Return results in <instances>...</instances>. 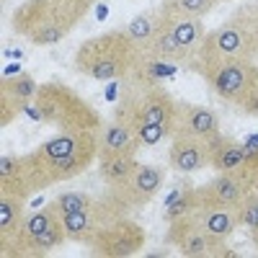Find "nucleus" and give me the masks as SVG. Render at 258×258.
Here are the masks:
<instances>
[{
	"label": "nucleus",
	"mask_w": 258,
	"mask_h": 258,
	"mask_svg": "<svg viewBox=\"0 0 258 258\" xmlns=\"http://www.w3.org/2000/svg\"><path fill=\"white\" fill-rule=\"evenodd\" d=\"M238 222L250 227V230H258V204L255 202H245L238 209Z\"/></svg>",
	"instance_id": "nucleus-23"
},
{
	"label": "nucleus",
	"mask_w": 258,
	"mask_h": 258,
	"mask_svg": "<svg viewBox=\"0 0 258 258\" xmlns=\"http://www.w3.org/2000/svg\"><path fill=\"white\" fill-rule=\"evenodd\" d=\"M54 220H59V214H57L54 204H49L47 209H41V212H34L29 220L21 222V235H24V240H26V243L34 240L36 235H41V232H44Z\"/></svg>",
	"instance_id": "nucleus-14"
},
{
	"label": "nucleus",
	"mask_w": 258,
	"mask_h": 258,
	"mask_svg": "<svg viewBox=\"0 0 258 258\" xmlns=\"http://www.w3.org/2000/svg\"><path fill=\"white\" fill-rule=\"evenodd\" d=\"M135 170H137V163L132 155H114V158L101 160V173L109 183H126Z\"/></svg>",
	"instance_id": "nucleus-12"
},
{
	"label": "nucleus",
	"mask_w": 258,
	"mask_h": 258,
	"mask_svg": "<svg viewBox=\"0 0 258 258\" xmlns=\"http://www.w3.org/2000/svg\"><path fill=\"white\" fill-rule=\"evenodd\" d=\"M21 225V202L16 197H3L0 202V232L8 235Z\"/></svg>",
	"instance_id": "nucleus-17"
},
{
	"label": "nucleus",
	"mask_w": 258,
	"mask_h": 258,
	"mask_svg": "<svg viewBox=\"0 0 258 258\" xmlns=\"http://www.w3.org/2000/svg\"><path fill=\"white\" fill-rule=\"evenodd\" d=\"M163 18H165V24L170 26V31L176 34V39H178V44L188 52L191 47H197L199 41L204 39V29H202V24L194 16H186V13H168V11H163Z\"/></svg>",
	"instance_id": "nucleus-9"
},
{
	"label": "nucleus",
	"mask_w": 258,
	"mask_h": 258,
	"mask_svg": "<svg viewBox=\"0 0 258 258\" xmlns=\"http://www.w3.org/2000/svg\"><path fill=\"white\" fill-rule=\"evenodd\" d=\"M21 170V165H18V160L16 158H11V155H3L0 158V178H8V176H16Z\"/></svg>",
	"instance_id": "nucleus-24"
},
{
	"label": "nucleus",
	"mask_w": 258,
	"mask_h": 258,
	"mask_svg": "<svg viewBox=\"0 0 258 258\" xmlns=\"http://www.w3.org/2000/svg\"><path fill=\"white\" fill-rule=\"evenodd\" d=\"M209 194H212V199L220 202V204L240 207L243 199H245V186H243L240 178H235V176L225 173V176H220L217 181L209 186Z\"/></svg>",
	"instance_id": "nucleus-11"
},
{
	"label": "nucleus",
	"mask_w": 258,
	"mask_h": 258,
	"mask_svg": "<svg viewBox=\"0 0 258 258\" xmlns=\"http://www.w3.org/2000/svg\"><path fill=\"white\" fill-rule=\"evenodd\" d=\"M142 240V230L137 225H111L101 232V248L106 255H132Z\"/></svg>",
	"instance_id": "nucleus-7"
},
{
	"label": "nucleus",
	"mask_w": 258,
	"mask_h": 258,
	"mask_svg": "<svg viewBox=\"0 0 258 258\" xmlns=\"http://www.w3.org/2000/svg\"><path fill=\"white\" fill-rule=\"evenodd\" d=\"M155 29H158V18L153 21L147 16H140V18H135L132 24L126 26V36L132 41H150L153 34H155Z\"/></svg>",
	"instance_id": "nucleus-19"
},
{
	"label": "nucleus",
	"mask_w": 258,
	"mask_h": 258,
	"mask_svg": "<svg viewBox=\"0 0 258 258\" xmlns=\"http://www.w3.org/2000/svg\"><path fill=\"white\" fill-rule=\"evenodd\" d=\"M197 204H199V194H194V191H188V188H181V191H176V194H170V199H168V209H165V214H168V220H183L186 214H191L194 209H197Z\"/></svg>",
	"instance_id": "nucleus-15"
},
{
	"label": "nucleus",
	"mask_w": 258,
	"mask_h": 258,
	"mask_svg": "<svg viewBox=\"0 0 258 258\" xmlns=\"http://www.w3.org/2000/svg\"><path fill=\"white\" fill-rule=\"evenodd\" d=\"M214 0H173V6L178 13H186V16H194V18H199L202 13H207L212 8Z\"/></svg>",
	"instance_id": "nucleus-22"
},
{
	"label": "nucleus",
	"mask_w": 258,
	"mask_h": 258,
	"mask_svg": "<svg viewBox=\"0 0 258 258\" xmlns=\"http://www.w3.org/2000/svg\"><path fill=\"white\" fill-rule=\"evenodd\" d=\"M91 197L88 194H83V191H64L57 197L54 202V209L57 214H70V212H85V209H91Z\"/></svg>",
	"instance_id": "nucleus-16"
},
{
	"label": "nucleus",
	"mask_w": 258,
	"mask_h": 258,
	"mask_svg": "<svg viewBox=\"0 0 258 258\" xmlns=\"http://www.w3.org/2000/svg\"><path fill=\"white\" fill-rule=\"evenodd\" d=\"M135 41L126 36V31L106 34L101 39L88 41L80 54H78V68L96 80H111L119 78L124 70L132 68L135 54H132Z\"/></svg>",
	"instance_id": "nucleus-2"
},
{
	"label": "nucleus",
	"mask_w": 258,
	"mask_h": 258,
	"mask_svg": "<svg viewBox=\"0 0 258 258\" xmlns=\"http://www.w3.org/2000/svg\"><path fill=\"white\" fill-rule=\"evenodd\" d=\"M8 91H11V96L18 98V101H29V98L36 93V83H34V78L24 75V78L11 80V83H8Z\"/></svg>",
	"instance_id": "nucleus-20"
},
{
	"label": "nucleus",
	"mask_w": 258,
	"mask_h": 258,
	"mask_svg": "<svg viewBox=\"0 0 258 258\" xmlns=\"http://www.w3.org/2000/svg\"><path fill=\"white\" fill-rule=\"evenodd\" d=\"M59 222L64 227V232H68V238H88V235H93V220H91V209L85 212H70V214H59Z\"/></svg>",
	"instance_id": "nucleus-13"
},
{
	"label": "nucleus",
	"mask_w": 258,
	"mask_h": 258,
	"mask_svg": "<svg viewBox=\"0 0 258 258\" xmlns=\"http://www.w3.org/2000/svg\"><path fill=\"white\" fill-rule=\"evenodd\" d=\"M140 137H137V129L114 121L103 129V135L98 140V158H114V155H132V150L137 147Z\"/></svg>",
	"instance_id": "nucleus-6"
},
{
	"label": "nucleus",
	"mask_w": 258,
	"mask_h": 258,
	"mask_svg": "<svg viewBox=\"0 0 258 258\" xmlns=\"http://www.w3.org/2000/svg\"><path fill=\"white\" fill-rule=\"evenodd\" d=\"M209 83L212 91L227 101H243L248 91L258 83V70L245 59H227L220 64H209Z\"/></svg>",
	"instance_id": "nucleus-3"
},
{
	"label": "nucleus",
	"mask_w": 258,
	"mask_h": 258,
	"mask_svg": "<svg viewBox=\"0 0 258 258\" xmlns=\"http://www.w3.org/2000/svg\"><path fill=\"white\" fill-rule=\"evenodd\" d=\"M160 183H163V170L160 168H153V165H140L135 173H132V178L126 181L129 191H132V197L137 202L150 199L160 188Z\"/></svg>",
	"instance_id": "nucleus-10"
},
{
	"label": "nucleus",
	"mask_w": 258,
	"mask_h": 258,
	"mask_svg": "<svg viewBox=\"0 0 258 258\" xmlns=\"http://www.w3.org/2000/svg\"><path fill=\"white\" fill-rule=\"evenodd\" d=\"M240 106L248 111V114H253V116H258V83L253 85V88L248 91V96L240 101Z\"/></svg>",
	"instance_id": "nucleus-25"
},
{
	"label": "nucleus",
	"mask_w": 258,
	"mask_h": 258,
	"mask_svg": "<svg viewBox=\"0 0 258 258\" xmlns=\"http://www.w3.org/2000/svg\"><path fill=\"white\" fill-rule=\"evenodd\" d=\"M135 129H137V137L142 145H155L168 135V126H163V124H137Z\"/></svg>",
	"instance_id": "nucleus-21"
},
{
	"label": "nucleus",
	"mask_w": 258,
	"mask_h": 258,
	"mask_svg": "<svg viewBox=\"0 0 258 258\" xmlns=\"http://www.w3.org/2000/svg\"><path fill=\"white\" fill-rule=\"evenodd\" d=\"M64 238H68V232H64L62 222L54 220L41 235H36L34 240H29V248H34V250H49V248H57Z\"/></svg>",
	"instance_id": "nucleus-18"
},
{
	"label": "nucleus",
	"mask_w": 258,
	"mask_h": 258,
	"mask_svg": "<svg viewBox=\"0 0 258 258\" xmlns=\"http://www.w3.org/2000/svg\"><path fill=\"white\" fill-rule=\"evenodd\" d=\"M202 227L212 235L214 240H222L227 235L238 227V209L230 207V204H220V202H209L204 209V217H202Z\"/></svg>",
	"instance_id": "nucleus-8"
},
{
	"label": "nucleus",
	"mask_w": 258,
	"mask_h": 258,
	"mask_svg": "<svg viewBox=\"0 0 258 258\" xmlns=\"http://www.w3.org/2000/svg\"><path fill=\"white\" fill-rule=\"evenodd\" d=\"M173 121H178V129L176 135H188V137H199V140H207L212 135L220 132V119L214 111L204 109V106H188L178 114L176 109V116Z\"/></svg>",
	"instance_id": "nucleus-5"
},
{
	"label": "nucleus",
	"mask_w": 258,
	"mask_h": 258,
	"mask_svg": "<svg viewBox=\"0 0 258 258\" xmlns=\"http://www.w3.org/2000/svg\"><path fill=\"white\" fill-rule=\"evenodd\" d=\"M204 62L220 64L227 59H250L258 52V8H248L240 16L230 18L227 24L207 36L204 41Z\"/></svg>",
	"instance_id": "nucleus-1"
},
{
	"label": "nucleus",
	"mask_w": 258,
	"mask_h": 258,
	"mask_svg": "<svg viewBox=\"0 0 258 258\" xmlns=\"http://www.w3.org/2000/svg\"><path fill=\"white\" fill-rule=\"evenodd\" d=\"M170 165L181 173H194L204 165H209V147L207 140L188 137V135H176L173 147H170Z\"/></svg>",
	"instance_id": "nucleus-4"
}]
</instances>
